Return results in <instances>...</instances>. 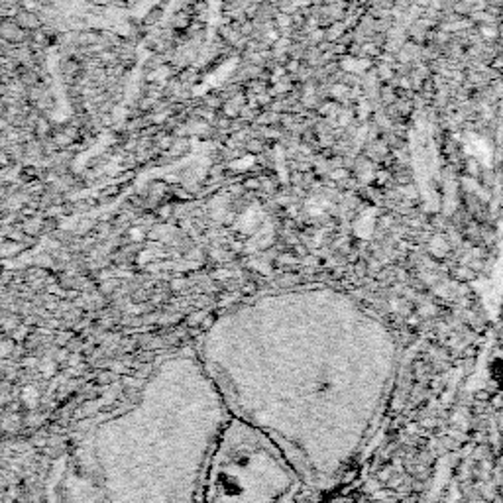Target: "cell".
Wrapping results in <instances>:
<instances>
[{
	"instance_id": "6da1fadb",
	"label": "cell",
	"mask_w": 503,
	"mask_h": 503,
	"mask_svg": "<svg viewBox=\"0 0 503 503\" xmlns=\"http://www.w3.org/2000/svg\"><path fill=\"white\" fill-rule=\"evenodd\" d=\"M0 36L8 41H20L26 36V30L14 20H4V22H0Z\"/></svg>"
}]
</instances>
